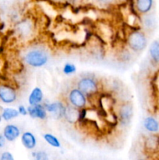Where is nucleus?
Here are the masks:
<instances>
[{"mask_svg": "<svg viewBox=\"0 0 159 160\" xmlns=\"http://www.w3.org/2000/svg\"><path fill=\"white\" fill-rule=\"evenodd\" d=\"M18 31L22 37H28L32 31V24L28 20H23L21 23H19Z\"/></svg>", "mask_w": 159, "mask_h": 160, "instance_id": "2eb2a0df", "label": "nucleus"}, {"mask_svg": "<svg viewBox=\"0 0 159 160\" xmlns=\"http://www.w3.org/2000/svg\"><path fill=\"white\" fill-rule=\"evenodd\" d=\"M132 106L129 103H124L121 105L118 109V117L123 124H128L132 117Z\"/></svg>", "mask_w": 159, "mask_h": 160, "instance_id": "0eeeda50", "label": "nucleus"}, {"mask_svg": "<svg viewBox=\"0 0 159 160\" xmlns=\"http://www.w3.org/2000/svg\"><path fill=\"white\" fill-rule=\"evenodd\" d=\"M21 142L23 146L27 149H33L36 146V138L34 134L31 132H24L21 136Z\"/></svg>", "mask_w": 159, "mask_h": 160, "instance_id": "ddd939ff", "label": "nucleus"}, {"mask_svg": "<svg viewBox=\"0 0 159 160\" xmlns=\"http://www.w3.org/2000/svg\"><path fill=\"white\" fill-rule=\"evenodd\" d=\"M154 0H136V9L140 14H147L151 10Z\"/></svg>", "mask_w": 159, "mask_h": 160, "instance_id": "9b49d317", "label": "nucleus"}, {"mask_svg": "<svg viewBox=\"0 0 159 160\" xmlns=\"http://www.w3.org/2000/svg\"><path fill=\"white\" fill-rule=\"evenodd\" d=\"M143 127L149 132L157 133L159 131V122L154 117H146L143 120Z\"/></svg>", "mask_w": 159, "mask_h": 160, "instance_id": "4468645a", "label": "nucleus"}, {"mask_svg": "<svg viewBox=\"0 0 159 160\" xmlns=\"http://www.w3.org/2000/svg\"><path fill=\"white\" fill-rule=\"evenodd\" d=\"M149 54L151 59L155 63L159 64V42L155 40L151 42L149 47Z\"/></svg>", "mask_w": 159, "mask_h": 160, "instance_id": "dca6fc26", "label": "nucleus"}, {"mask_svg": "<svg viewBox=\"0 0 159 160\" xmlns=\"http://www.w3.org/2000/svg\"><path fill=\"white\" fill-rule=\"evenodd\" d=\"M80 110L77 108L71 106H66L64 112V118L68 123H75L79 120Z\"/></svg>", "mask_w": 159, "mask_h": 160, "instance_id": "9d476101", "label": "nucleus"}, {"mask_svg": "<svg viewBox=\"0 0 159 160\" xmlns=\"http://www.w3.org/2000/svg\"><path fill=\"white\" fill-rule=\"evenodd\" d=\"M0 160H14V158L13 156L10 152H4L1 155Z\"/></svg>", "mask_w": 159, "mask_h": 160, "instance_id": "4be33fe9", "label": "nucleus"}, {"mask_svg": "<svg viewBox=\"0 0 159 160\" xmlns=\"http://www.w3.org/2000/svg\"><path fill=\"white\" fill-rule=\"evenodd\" d=\"M43 92L42 90L38 87L34 88L30 95L28 98V102L30 106H34V105L41 104V102L43 100Z\"/></svg>", "mask_w": 159, "mask_h": 160, "instance_id": "f8f14e48", "label": "nucleus"}, {"mask_svg": "<svg viewBox=\"0 0 159 160\" xmlns=\"http://www.w3.org/2000/svg\"><path fill=\"white\" fill-rule=\"evenodd\" d=\"M142 22H143V24L144 25L145 28L150 30V31L154 30L156 26L155 18H154V16L151 15V14H145Z\"/></svg>", "mask_w": 159, "mask_h": 160, "instance_id": "a211bd4d", "label": "nucleus"}, {"mask_svg": "<svg viewBox=\"0 0 159 160\" xmlns=\"http://www.w3.org/2000/svg\"><path fill=\"white\" fill-rule=\"evenodd\" d=\"M44 139L48 144H49L51 146L55 148H59L60 147V142L58 140L57 138L51 134H44Z\"/></svg>", "mask_w": 159, "mask_h": 160, "instance_id": "6ab92c4d", "label": "nucleus"}, {"mask_svg": "<svg viewBox=\"0 0 159 160\" xmlns=\"http://www.w3.org/2000/svg\"><path fill=\"white\" fill-rule=\"evenodd\" d=\"M6 139L5 138L4 135L0 134V148H3L5 146V145H6Z\"/></svg>", "mask_w": 159, "mask_h": 160, "instance_id": "b1692460", "label": "nucleus"}, {"mask_svg": "<svg viewBox=\"0 0 159 160\" xmlns=\"http://www.w3.org/2000/svg\"><path fill=\"white\" fill-rule=\"evenodd\" d=\"M34 160H48V156L45 152L38 151L37 152L33 153Z\"/></svg>", "mask_w": 159, "mask_h": 160, "instance_id": "412c9836", "label": "nucleus"}, {"mask_svg": "<svg viewBox=\"0 0 159 160\" xmlns=\"http://www.w3.org/2000/svg\"><path fill=\"white\" fill-rule=\"evenodd\" d=\"M19 115L20 114H19L18 110L12 108H5L2 112V118L5 121H9L12 119L17 118Z\"/></svg>", "mask_w": 159, "mask_h": 160, "instance_id": "f3484780", "label": "nucleus"}, {"mask_svg": "<svg viewBox=\"0 0 159 160\" xmlns=\"http://www.w3.org/2000/svg\"><path fill=\"white\" fill-rule=\"evenodd\" d=\"M98 2H99L101 4H103V5H108V4H111L112 2H113L115 0H98Z\"/></svg>", "mask_w": 159, "mask_h": 160, "instance_id": "393cba45", "label": "nucleus"}, {"mask_svg": "<svg viewBox=\"0 0 159 160\" xmlns=\"http://www.w3.org/2000/svg\"><path fill=\"white\" fill-rule=\"evenodd\" d=\"M68 98L70 105L77 109H83L87 104L85 94L83 93L79 88L72 89L69 93Z\"/></svg>", "mask_w": 159, "mask_h": 160, "instance_id": "20e7f679", "label": "nucleus"}, {"mask_svg": "<svg viewBox=\"0 0 159 160\" xmlns=\"http://www.w3.org/2000/svg\"><path fill=\"white\" fill-rule=\"evenodd\" d=\"M77 88L87 95L95 94L98 91V84L96 80L91 78H83L77 82Z\"/></svg>", "mask_w": 159, "mask_h": 160, "instance_id": "7ed1b4c3", "label": "nucleus"}, {"mask_svg": "<svg viewBox=\"0 0 159 160\" xmlns=\"http://www.w3.org/2000/svg\"><path fill=\"white\" fill-rule=\"evenodd\" d=\"M17 110H18L19 114H20V115L26 116L28 114L27 109H26L24 106H23V105H20V106H19L18 109H17Z\"/></svg>", "mask_w": 159, "mask_h": 160, "instance_id": "5701e85b", "label": "nucleus"}, {"mask_svg": "<svg viewBox=\"0 0 159 160\" xmlns=\"http://www.w3.org/2000/svg\"><path fill=\"white\" fill-rule=\"evenodd\" d=\"M47 112H50L51 117L55 119H60L64 117L65 106H63L60 102H55L48 103L44 105Z\"/></svg>", "mask_w": 159, "mask_h": 160, "instance_id": "423d86ee", "label": "nucleus"}, {"mask_svg": "<svg viewBox=\"0 0 159 160\" xmlns=\"http://www.w3.org/2000/svg\"><path fill=\"white\" fill-rule=\"evenodd\" d=\"M2 134L8 142H13L20 136V131L17 126L14 124H7L3 129Z\"/></svg>", "mask_w": 159, "mask_h": 160, "instance_id": "1a4fd4ad", "label": "nucleus"}, {"mask_svg": "<svg viewBox=\"0 0 159 160\" xmlns=\"http://www.w3.org/2000/svg\"><path fill=\"white\" fill-rule=\"evenodd\" d=\"M27 109V112L31 117L39 120H45L47 118V111L45 106L41 104L30 106Z\"/></svg>", "mask_w": 159, "mask_h": 160, "instance_id": "6e6552de", "label": "nucleus"}, {"mask_svg": "<svg viewBox=\"0 0 159 160\" xmlns=\"http://www.w3.org/2000/svg\"><path fill=\"white\" fill-rule=\"evenodd\" d=\"M2 108L1 109H0V122H1V120H2Z\"/></svg>", "mask_w": 159, "mask_h": 160, "instance_id": "a878e982", "label": "nucleus"}, {"mask_svg": "<svg viewBox=\"0 0 159 160\" xmlns=\"http://www.w3.org/2000/svg\"><path fill=\"white\" fill-rule=\"evenodd\" d=\"M23 60L30 67H41L48 62V55L41 48H33L24 55Z\"/></svg>", "mask_w": 159, "mask_h": 160, "instance_id": "f257e3e1", "label": "nucleus"}, {"mask_svg": "<svg viewBox=\"0 0 159 160\" xmlns=\"http://www.w3.org/2000/svg\"><path fill=\"white\" fill-rule=\"evenodd\" d=\"M62 71L66 75L73 74V73H74L76 71V67L74 64L65 63L64 65L63 69H62Z\"/></svg>", "mask_w": 159, "mask_h": 160, "instance_id": "aec40b11", "label": "nucleus"}, {"mask_svg": "<svg viewBox=\"0 0 159 160\" xmlns=\"http://www.w3.org/2000/svg\"><path fill=\"white\" fill-rule=\"evenodd\" d=\"M17 98V93L11 86L0 85V101L6 104L13 103Z\"/></svg>", "mask_w": 159, "mask_h": 160, "instance_id": "39448f33", "label": "nucleus"}, {"mask_svg": "<svg viewBox=\"0 0 159 160\" xmlns=\"http://www.w3.org/2000/svg\"><path fill=\"white\" fill-rule=\"evenodd\" d=\"M127 44L131 50L136 52H140L146 48L147 45V38L143 31L135 30L128 36Z\"/></svg>", "mask_w": 159, "mask_h": 160, "instance_id": "f03ea898", "label": "nucleus"}, {"mask_svg": "<svg viewBox=\"0 0 159 160\" xmlns=\"http://www.w3.org/2000/svg\"><path fill=\"white\" fill-rule=\"evenodd\" d=\"M138 160H143V159H138Z\"/></svg>", "mask_w": 159, "mask_h": 160, "instance_id": "bb28decb", "label": "nucleus"}]
</instances>
